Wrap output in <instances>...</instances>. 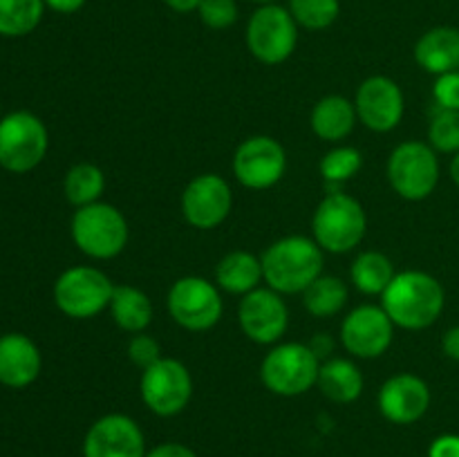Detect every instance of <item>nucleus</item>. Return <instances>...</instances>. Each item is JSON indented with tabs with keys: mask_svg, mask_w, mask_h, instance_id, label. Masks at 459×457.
Masks as SVG:
<instances>
[{
	"mask_svg": "<svg viewBox=\"0 0 459 457\" xmlns=\"http://www.w3.org/2000/svg\"><path fill=\"white\" fill-rule=\"evenodd\" d=\"M446 291L430 273L411 269L394 273L388 289L381 294V307L390 321L403 330H426L442 316Z\"/></svg>",
	"mask_w": 459,
	"mask_h": 457,
	"instance_id": "nucleus-1",
	"label": "nucleus"
},
{
	"mask_svg": "<svg viewBox=\"0 0 459 457\" xmlns=\"http://www.w3.org/2000/svg\"><path fill=\"white\" fill-rule=\"evenodd\" d=\"M260 260L264 282L278 294H303L323 273V249L314 237H281L267 246Z\"/></svg>",
	"mask_w": 459,
	"mask_h": 457,
	"instance_id": "nucleus-2",
	"label": "nucleus"
},
{
	"mask_svg": "<svg viewBox=\"0 0 459 457\" xmlns=\"http://www.w3.org/2000/svg\"><path fill=\"white\" fill-rule=\"evenodd\" d=\"M368 231V218L361 202L343 191H330L316 206L312 233L316 245L330 254L357 249Z\"/></svg>",
	"mask_w": 459,
	"mask_h": 457,
	"instance_id": "nucleus-3",
	"label": "nucleus"
},
{
	"mask_svg": "<svg viewBox=\"0 0 459 457\" xmlns=\"http://www.w3.org/2000/svg\"><path fill=\"white\" fill-rule=\"evenodd\" d=\"M70 233L81 254L94 260L117 258L128 245V222L124 213L108 202H94L76 209Z\"/></svg>",
	"mask_w": 459,
	"mask_h": 457,
	"instance_id": "nucleus-4",
	"label": "nucleus"
},
{
	"mask_svg": "<svg viewBox=\"0 0 459 457\" xmlns=\"http://www.w3.org/2000/svg\"><path fill=\"white\" fill-rule=\"evenodd\" d=\"M321 372V358L307 343H281L263 358L260 379L278 397H299L312 390Z\"/></svg>",
	"mask_w": 459,
	"mask_h": 457,
	"instance_id": "nucleus-5",
	"label": "nucleus"
},
{
	"mask_svg": "<svg viewBox=\"0 0 459 457\" xmlns=\"http://www.w3.org/2000/svg\"><path fill=\"white\" fill-rule=\"evenodd\" d=\"M49 134L43 121L27 110L0 119V166L9 173H30L45 160Z\"/></svg>",
	"mask_w": 459,
	"mask_h": 457,
	"instance_id": "nucleus-6",
	"label": "nucleus"
},
{
	"mask_svg": "<svg viewBox=\"0 0 459 457\" xmlns=\"http://www.w3.org/2000/svg\"><path fill=\"white\" fill-rule=\"evenodd\" d=\"M388 182L399 197L421 202L433 195L439 184L437 151L426 142H403L390 152Z\"/></svg>",
	"mask_w": 459,
	"mask_h": 457,
	"instance_id": "nucleus-7",
	"label": "nucleus"
},
{
	"mask_svg": "<svg viewBox=\"0 0 459 457\" xmlns=\"http://www.w3.org/2000/svg\"><path fill=\"white\" fill-rule=\"evenodd\" d=\"M299 45V22L281 4H260L247 25V47L264 65H281Z\"/></svg>",
	"mask_w": 459,
	"mask_h": 457,
	"instance_id": "nucleus-8",
	"label": "nucleus"
},
{
	"mask_svg": "<svg viewBox=\"0 0 459 457\" xmlns=\"http://www.w3.org/2000/svg\"><path fill=\"white\" fill-rule=\"evenodd\" d=\"M112 285L110 278L97 267L79 264L70 267L54 282V303L70 318H92L110 307Z\"/></svg>",
	"mask_w": 459,
	"mask_h": 457,
	"instance_id": "nucleus-9",
	"label": "nucleus"
},
{
	"mask_svg": "<svg viewBox=\"0 0 459 457\" xmlns=\"http://www.w3.org/2000/svg\"><path fill=\"white\" fill-rule=\"evenodd\" d=\"M169 314L188 332H206L222 318L224 303L220 289L202 276H184L169 289Z\"/></svg>",
	"mask_w": 459,
	"mask_h": 457,
	"instance_id": "nucleus-10",
	"label": "nucleus"
},
{
	"mask_svg": "<svg viewBox=\"0 0 459 457\" xmlns=\"http://www.w3.org/2000/svg\"><path fill=\"white\" fill-rule=\"evenodd\" d=\"M139 392L148 410L160 417H175L191 401L193 376L182 361L161 357L142 372Z\"/></svg>",
	"mask_w": 459,
	"mask_h": 457,
	"instance_id": "nucleus-11",
	"label": "nucleus"
},
{
	"mask_svg": "<svg viewBox=\"0 0 459 457\" xmlns=\"http://www.w3.org/2000/svg\"><path fill=\"white\" fill-rule=\"evenodd\" d=\"M287 170V152L278 139L255 134L245 139L233 155V175L251 191L276 186Z\"/></svg>",
	"mask_w": 459,
	"mask_h": 457,
	"instance_id": "nucleus-12",
	"label": "nucleus"
},
{
	"mask_svg": "<svg viewBox=\"0 0 459 457\" xmlns=\"http://www.w3.org/2000/svg\"><path fill=\"white\" fill-rule=\"evenodd\" d=\"M238 321L249 341L258 345H273L285 336L290 325V309L272 287H258L242 296Z\"/></svg>",
	"mask_w": 459,
	"mask_h": 457,
	"instance_id": "nucleus-13",
	"label": "nucleus"
},
{
	"mask_svg": "<svg viewBox=\"0 0 459 457\" xmlns=\"http://www.w3.org/2000/svg\"><path fill=\"white\" fill-rule=\"evenodd\" d=\"M233 193L227 179L215 173H202L186 184L182 193V213L191 227L215 228L229 218Z\"/></svg>",
	"mask_w": 459,
	"mask_h": 457,
	"instance_id": "nucleus-14",
	"label": "nucleus"
},
{
	"mask_svg": "<svg viewBox=\"0 0 459 457\" xmlns=\"http://www.w3.org/2000/svg\"><path fill=\"white\" fill-rule=\"evenodd\" d=\"M393 336L394 323L385 309L377 305H359L341 325V343L357 358H377L385 354L393 345Z\"/></svg>",
	"mask_w": 459,
	"mask_h": 457,
	"instance_id": "nucleus-15",
	"label": "nucleus"
},
{
	"mask_svg": "<svg viewBox=\"0 0 459 457\" xmlns=\"http://www.w3.org/2000/svg\"><path fill=\"white\" fill-rule=\"evenodd\" d=\"M146 453L139 424L121 412L99 417L83 439V457H146Z\"/></svg>",
	"mask_w": 459,
	"mask_h": 457,
	"instance_id": "nucleus-16",
	"label": "nucleus"
},
{
	"mask_svg": "<svg viewBox=\"0 0 459 457\" xmlns=\"http://www.w3.org/2000/svg\"><path fill=\"white\" fill-rule=\"evenodd\" d=\"M357 116L366 128L375 133H390L403 119V92L390 76H368L357 90L354 99Z\"/></svg>",
	"mask_w": 459,
	"mask_h": 457,
	"instance_id": "nucleus-17",
	"label": "nucleus"
},
{
	"mask_svg": "<svg viewBox=\"0 0 459 457\" xmlns=\"http://www.w3.org/2000/svg\"><path fill=\"white\" fill-rule=\"evenodd\" d=\"M430 408V388L421 376L402 372L381 385L379 410L390 424L408 426L420 421Z\"/></svg>",
	"mask_w": 459,
	"mask_h": 457,
	"instance_id": "nucleus-18",
	"label": "nucleus"
},
{
	"mask_svg": "<svg viewBox=\"0 0 459 457\" xmlns=\"http://www.w3.org/2000/svg\"><path fill=\"white\" fill-rule=\"evenodd\" d=\"M39 345L21 332L0 336V384L21 390L34 384L40 375Z\"/></svg>",
	"mask_w": 459,
	"mask_h": 457,
	"instance_id": "nucleus-19",
	"label": "nucleus"
},
{
	"mask_svg": "<svg viewBox=\"0 0 459 457\" xmlns=\"http://www.w3.org/2000/svg\"><path fill=\"white\" fill-rule=\"evenodd\" d=\"M415 61L424 72L442 76L459 70V30L457 27H433L415 43Z\"/></svg>",
	"mask_w": 459,
	"mask_h": 457,
	"instance_id": "nucleus-20",
	"label": "nucleus"
},
{
	"mask_svg": "<svg viewBox=\"0 0 459 457\" xmlns=\"http://www.w3.org/2000/svg\"><path fill=\"white\" fill-rule=\"evenodd\" d=\"M357 119L359 116L354 101L341 97V94H330V97L318 99L316 106L312 108L309 124H312L314 134L318 139L336 143L352 133Z\"/></svg>",
	"mask_w": 459,
	"mask_h": 457,
	"instance_id": "nucleus-21",
	"label": "nucleus"
},
{
	"mask_svg": "<svg viewBox=\"0 0 459 457\" xmlns=\"http://www.w3.org/2000/svg\"><path fill=\"white\" fill-rule=\"evenodd\" d=\"M263 280V260L249 251H231L215 267V282H218L220 289L229 291V294L245 296L258 289Z\"/></svg>",
	"mask_w": 459,
	"mask_h": 457,
	"instance_id": "nucleus-22",
	"label": "nucleus"
},
{
	"mask_svg": "<svg viewBox=\"0 0 459 457\" xmlns=\"http://www.w3.org/2000/svg\"><path fill=\"white\" fill-rule=\"evenodd\" d=\"M316 385L330 401L352 403L363 392V375L359 366L350 358H327L321 363Z\"/></svg>",
	"mask_w": 459,
	"mask_h": 457,
	"instance_id": "nucleus-23",
	"label": "nucleus"
},
{
	"mask_svg": "<svg viewBox=\"0 0 459 457\" xmlns=\"http://www.w3.org/2000/svg\"><path fill=\"white\" fill-rule=\"evenodd\" d=\"M110 314L117 327L130 334H139L152 321V303L146 291L133 285H115L110 298Z\"/></svg>",
	"mask_w": 459,
	"mask_h": 457,
	"instance_id": "nucleus-24",
	"label": "nucleus"
},
{
	"mask_svg": "<svg viewBox=\"0 0 459 457\" xmlns=\"http://www.w3.org/2000/svg\"><path fill=\"white\" fill-rule=\"evenodd\" d=\"M394 273L397 272H394L393 260L381 254V251H363V254L357 255L352 269H350V278H352L354 287L366 296L384 294L390 282H393Z\"/></svg>",
	"mask_w": 459,
	"mask_h": 457,
	"instance_id": "nucleus-25",
	"label": "nucleus"
},
{
	"mask_svg": "<svg viewBox=\"0 0 459 457\" xmlns=\"http://www.w3.org/2000/svg\"><path fill=\"white\" fill-rule=\"evenodd\" d=\"M103 188H106V175L97 164H88V161L72 166L63 179V193L76 209L99 202Z\"/></svg>",
	"mask_w": 459,
	"mask_h": 457,
	"instance_id": "nucleus-26",
	"label": "nucleus"
},
{
	"mask_svg": "<svg viewBox=\"0 0 459 457\" xmlns=\"http://www.w3.org/2000/svg\"><path fill=\"white\" fill-rule=\"evenodd\" d=\"M348 287L336 276H318L307 289L303 291V303L312 316L332 318L348 303Z\"/></svg>",
	"mask_w": 459,
	"mask_h": 457,
	"instance_id": "nucleus-27",
	"label": "nucleus"
},
{
	"mask_svg": "<svg viewBox=\"0 0 459 457\" xmlns=\"http://www.w3.org/2000/svg\"><path fill=\"white\" fill-rule=\"evenodd\" d=\"M43 0H0V36H27L43 21Z\"/></svg>",
	"mask_w": 459,
	"mask_h": 457,
	"instance_id": "nucleus-28",
	"label": "nucleus"
},
{
	"mask_svg": "<svg viewBox=\"0 0 459 457\" xmlns=\"http://www.w3.org/2000/svg\"><path fill=\"white\" fill-rule=\"evenodd\" d=\"M290 13L299 27L309 31L327 30L341 13L339 0H290Z\"/></svg>",
	"mask_w": 459,
	"mask_h": 457,
	"instance_id": "nucleus-29",
	"label": "nucleus"
},
{
	"mask_svg": "<svg viewBox=\"0 0 459 457\" xmlns=\"http://www.w3.org/2000/svg\"><path fill=\"white\" fill-rule=\"evenodd\" d=\"M363 157L352 146H336L321 160V175L327 186H336L352 179L361 170Z\"/></svg>",
	"mask_w": 459,
	"mask_h": 457,
	"instance_id": "nucleus-30",
	"label": "nucleus"
},
{
	"mask_svg": "<svg viewBox=\"0 0 459 457\" xmlns=\"http://www.w3.org/2000/svg\"><path fill=\"white\" fill-rule=\"evenodd\" d=\"M429 143L437 152H459V110H439L429 125Z\"/></svg>",
	"mask_w": 459,
	"mask_h": 457,
	"instance_id": "nucleus-31",
	"label": "nucleus"
},
{
	"mask_svg": "<svg viewBox=\"0 0 459 457\" xmlns=\"http://www.w3.org/2000/svg\"><path fill=\"white\" fill-rule=\"evenodd\" d=\"M200 21L209 30H227L238 21V4L236 0H202L197 7Z\"/></svg>",
	"mask_w": 459,
	"mask_h": 457,
	"instance_id": "nucleus-32",
	"label": "nucleus"
},
{
	"mask_svg": "<svg viewBox=\"0 0 459 457\" xmlns=\"http://www.w3.org/2000/svg\"><path fill=\"white\" fill-rule=\"evenodd\" d=\"M128 358L134 363V366L139 367V370H146V367H151L152 363H157L161 358V348L160 343H157L152 336L143 334V332H139V334H134L133 339H130L128 343Z\"/></svg>",
	"mask_w": 459,
	"mask_h": 457,
	"instance_id": "nucleus-33",
	"label": "nucleus"
},
{
	"mask_svg": "<svg viewBox=\"0 0 459 457\" xmlns=\"http://www.w3.org/2000/svg\"><path fill=\"white\" fill-rule=\"evenodd\" d=\"M433 97L439 110H459V70L437 76L433 85Z\"/></svg>",
	"mask_w": 459,
	"mask_h": 457,
	"instance_id": "nucleus-34",
	"label": "nucleus"
},
{
	"mask_svg": "<svg viewBox=\"0 0 459 457\" xmlns=\"http://www.w3.org/2000/svg\"><path fill=\"white\" fill-rule=\"evenodd\" d=\"M429 457H459V435L446 433L433 439L429 448Z\"/></svg>",
	"mask_w": 459,
	"mask_h": 457,
	"instance_id": "nucleus-35",
	"label": "nucleus"
},
{
	"mask_svg": "<svg viewBox=\"0 0 459 457\" xmlns=\"http://www.w3.org/2000/svg\"><path fill=\"white\" fill-rule=\"evenodd\" d=\"M146 457H197L193 448H188L186 444L179 442H164L160 446L151 448L146 453Z\"/></svg>",
	"mask_w": 459,
	"mask_h": 457,
	"instance_id": "nucleus-36",
	"label": "nucleus"
},
{
	"mask_svg": "<svg viewBox=\"0 0 459 457\" xmlns=\"http://www.w3.org/2000/svg\"><path fill=\"white\" fill-rule=\"evenodd\" d=\"M442 352L446 354L451 361L459 363V325L446 330V334L442 336Z\"/></svg>",
	"mask_w": 459,
	"mask_h": 457,
	"instance_id": "nucleus-37",
	"label": "nucleus"
},
{
	"mask_svg": "<svg viewBox=\"0 0 459 457\" xmlns=\"http://www.w3.org/2000/svg\"><path fill=\"white\" fill-rule=\"evenodd\" d=\"M45 7L52 9L56 13H74L83 7L88 0H43Z\"/></svg>",
	"mask_w": 459,
	"mask_h": 457,
	"instance_id": "nucleus-38",
	"label": "nucleus"
},
{
	"mask_svg": "<svg viewBox=\"0 0 459 457\" xmlns=\"http://www.w3.org/2000/svg\"><path fill=\"white\" fill-rule=\"evenodd\" d=\"M307 345L314 349V354H316L318 358H325L327 354L332 352V348H334V343H332V339L327 334H316V339Z\"/></svg>",
	"mask_w": 459,
	"mask_h": 457,
	"instance_id": "nucleus-39",
	"label": "nucleus"
},
{
	"mask_svg": "<svg viewBox=\"0 0 459 457\" xmlns=\"http://www.w3.org/2000/svg\"><path fill=\"white\" fill-rule=\"evenodd\" d=\"M161 3L178 13H191V12H197L202 0H161Z\"/></svg>",
	"mask_w": 459,
	"mask_h": 457,
	"instance_id": "nucleus-40",
	"label": "nucleus"
},
{
	"mask_svg": "<svg viewBox=\"0 0 459 457\" xmlns=\"http://www.w3.org/2000/svg\"><path fill=\"white\" fill-rule=\"evenodd\" d=\"M448 173H451V179L459 186V152H455L451 160V166H448Z\"/></svg>",
	"mask_w": 459,
	"mask_h": 457,
	"instance_id": "nucleus-41",
	"label": "nucleus"
},
{
	"mask_svg": "<svg viewBox=\"0 0 459 457\" xmlns=\"http://www.w3.org/2000/svg\"><path fill=\"white\" fill-rule=\"evenodd\" d=\"M251 3H258V4H273L276 0H251Z\"/></svg>",
	"mask_w": 459,
	"mask_h": 457,
	"instance_id": "nucleus-42",
	"label": "nucleus"
}]
</instances>
